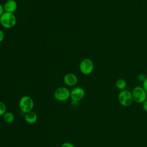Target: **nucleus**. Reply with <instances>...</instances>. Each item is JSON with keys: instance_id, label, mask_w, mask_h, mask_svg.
Masks as SVG:
<instances>
[{"instance_id": "obj_19", "label": "nucleus", "mask_w": 147, "mask_h": 147, "mask_svg": "<svg viewBox=\"0 0 147 147\" xmlns=\"http://www.w3.org/2000/svg\"><path fill=\"white\" fill-rule=\"evenodd\" d=\"M4 13V9L3 6L0 3V17L2 16V14Z\"/></svg>"}, {"instance_id": "obj_9", "label": "nucleus", "mask_w": 147, "mask_h": 147, "mask_svg": "<svg viewBox=\"0 0 147 147\" xmlns=\"http://www.w3.org/2000/svg\"><path fill=\"white\" fill-rule=\"evenodd\" d=\"M17 3L16 1L7 0L5 2L3 7L5 12L14 13V12L17 9Z\"/></svg>"}, {"instance_id": "obj_3", "label": "nucleus", "mask_w": 147, "mask_h": 147, "mask_svg": "<svg viewBox=\"0 0 147 147\" xmlns=\"http://www.w3.org/2000/svg\"><path fill=\"white\" fill-rule=\"evenodd\" d=\"M118 100L120 105H121L122 106H130L133 102L131 91L126 89L120 91L118 95Z\"/></svg>"}, {"instance_id": "obj_15", "label": "nucleus", "mask_w": 147, "mask_h": 147, "mask_svg": "<svg viewBox=\"0 0 147 147\" xmlns=\"http://www.w3.org/2000/svg\"><path fill=\"white\" fill-rule=\"evenodd\" d=\"M146 78V75H145V74H139L138 75V79L140 81V82H141L142 83L145 80V79Z\"/></svg>"}, {"instance_id": "obj_7", "label": "nucleus", "mask_w": 147, "mask_h": 147, "mask_svg": "<svg viewBox=\"0 0 147 147\" xmlns=\"http://www.w3.org/2000/svg\"><path fill=\"white\" fill-rule=\"evenodd\" d=\"M85 96L84 90L80 87L74 88L70 91V98L74 102H79L83 99Z\"/></svg>"}, {"instance_id": "obj_11", "label": "nucleus", "mask_w": 147, "mask_h": 147, "mask_svg": "<svg viewBox=\"0 0 147 147\" xmlns=\"http://www.w3.org/2000/svg\"><path fill=\"white\" fill-rule=\"evenodd\" d=\"M115 85L118 90L122 91L126 90V88L127 87V83L124 79L119 78L115 81Z\"/></svg>"}, {"instance_id": "obj_1", "label": "nucleus", "mask_w": 147, "mask_h": 147, "mask_svg": "<svg viewBox=\"0 0 147 147\" xmlns=\"http://www.w3.org/2000/svg\"><path fill=\"white\" fill-rule=\"evenodd\" d=\"M17 23V18L14 13L5 12L0 17V24L6 29L13 28Z\"/></svg>"}, {"instance_id": "obj_14", "label": "nucleus", "mask_w": 147, "mask_h": 147, "mask_svg": "<svg viewBox=\"0 0 147 147\" xmlns=\"http://www.w3.org/2000/svg\"><path fill=\"white\" fill-rule=\"evenodd\" d=\"M61 147H75V146L70 142H64L62 144Z\"/></svg>"}, {"instance_id": "obj_2", "label": "nucleus", "mask_w": 147, "mask_h": 147, "mask_svg": "<svg viewBox=\"0 0 147 147\" xmlns=\"http://www.w3.org/2000/svg\"><path fill=\"white\" fill-rule=\"evenodd\" d=\"M133 101L137 103H142L147 100V94L142 86H136L131 91Z\"/></svg>"}, {"instance_id": "obj_18", "label": "nucleus", "mask_w": 147, "mask_h": 147, "mask_svg": "<svg viewBox=\"0 0 147 147\" xmlns=\"http://www.w3.org/2000/svg\"><path fill=\"white\" fill-rule=\"evenodd\" d=\"M4 37H5V35H4L3 32L0 29V42L3 40Z\"/></svg>"}, {"instance_id": "obj_12", "label": "nucleus", "mask_w": 147, "mask_h": 147, "mask_svg": "<svg viewBox=\"0 0 147 147\" xmlns=\"http://www.w3.org/2000/svg\"><path fill=\"white\" fill-rule=\"evenodd\" d=\"M3 119L5 122L10 123H12L14 121L15 116L12 113L9 112V111H6L3 115Z\"/></svg>"}, {"instance_id": "obj_6", "label": "nucleus", "mask_w": 147, "mask_h": 147, "mask_svg": "<svg viewBox=\"0 0 147 147\" xmlns=\"http://www.w3.org/2000/svg\"><path fill=\"white\" fill-rule=\"evenodd\" d=\"M53 95L57 100L65 101L70 98V91L65 87H60L55 90Z\"/></svg>"}, {"instance_id": "obj_13", "label": "nucleus", "mask_w": 147, "mask_h": 147, "mask_svg": "<svg viewBox=\"0 0 147 147\" xmlns=\"http://www.w3.org/2000/svg\"><path fill=\"white\" fill-rule=\"evenodd\" d=\"M6 112V106L3 102L0 101V116L3 115Z\"/></svg>"}, {"instance_id": "obj_4", "label": "nucleus", "mask_w": 147, "mask_h": 147, "mask_svg": "<svg viewBox=\"0 0 147 147\" xmlns=\"http://www.w3.org/2000/svg\"><path fill=\"white\" fill-rule=\"evenodd\" d=\"M19 107L24 113L32 111L34 107L33 99L29 96H23L19 101Z\"/></svg>"}, {"instance_id": "obj_8", "label": "nucleus", "mask_w": 147, "mask_h": 147, "mask_svg": "<svg viewBox=\"0 0 147 147\" xmlns=\"http://www.w3.org/2000/svg\"><path fill=\"white\" fill-rule=\"evenodd\" d=\"M78 77L74 74L69 73L64 75L63 78V82L65 84L69 87L75 86L78 83Z\"/></svg>"}, {"instance_id": "obj_16", "label": "nucleus", "mask_w": 147, "mask_h": 147, "mask_svg": "<svg viewBox=\"0 0 147 147\" xmlns=\"http://www.w3.org/2000/svg\"><path fill=\"white\" fill-rule=\"evenodd\" d=\"M142 87H143V88L145 90V92L147 94V77L145 79V80L142 82Z\"/></svg>"}, {"instance_id": "obj_17", "label": "nucleus", "mask_w": 147, "mask_h": 147, "mask_svg": "<svg viewBox=\"0 0 147 147\" xmlns=\"http://www.w3.org/2000/svg\"><path fill=\"white\" fill-rule=\"evenodd\" d=\"M142 104V107L143 110H144L145 111L147 112V100H145L144 102H143Z\"/></svg>"}, {"instance_id": "obj_5", "label": "nucleus", "mask_w": 147, "mask_h": 147, "mask_svg": "<svg viewBox=\"0 0 147 147\" xmlns=\"http://www.w3.org/2000/svg\"><path fill=\"white\" fill-rule=\"evenodd\" d=\"M94 69V64L92 60L86 58L82 60L79 65V69L80 72L85 75L91 74Z\"/></svg>"}, {"instance_id": "obj_10", "label": "nucleus", "mask_w": 147, "mask_h": 147, "mask_svg": "<svg viewBox=\"0 0 147 147\" xmlns=\"http://www.w3.org/2000/svg\"><path fill=\"white\" fill-rule=\"evenodd\" d=\"M25 114L24 119L28 123L33 124L36 122L37 120V115L34 111L32 110Z\"/></svg>"}]
</instances>
